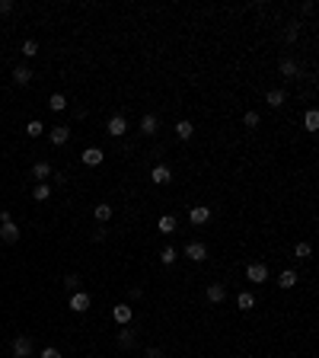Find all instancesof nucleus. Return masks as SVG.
I'll list each match as a JSON object with an SVG mask.
<instances>
[{"mask_svg":"<svg viewBox=\"0 0 319 358\" xmlns=\"http://www.w3.org/2000/svg\"><path fill=\"white\" fill-rule=\"evenodd\" d=\"M246 278L252 281V285H265L268 281V266L265 262H249L246 266Z\"/></svg>","mask_w":319,"mask_h":358,"instance_id":"f257e3e1","label":"nucleus"},{"mask_svg":"<svg viewBox=\"0 0 319 358\" xmlns=\"http://www.w3.org/2000/svg\"><path fill=\"white\" fill-rule=\"evenodd\" d=\"M185 256L192 262H205L208 259V246H205V243H198V240H188L185 243Z\"/></svg>","mask_w":319,"mask_h":358,"instance_id":"f03ea898","label":"nucleus"},{"mask_svg":"<svg viewBox=\"0 0 319 358\" xmlns=\"http://www.w3.org/2000/svg\"><path fill=\"white\" fill-rule=\"evenodd\" d=\"M90 304H93V298L86 291H73L71 294V310H73V314H86V310H90Z\"/></svg>","mask_w":319,"mask_h":358,"instance_id":"7ed1b4c3","label":"nucleus"},{"mask_svg":"<svg viewBox=\"0 0 319 358\" xmlns=\"http://www.w3.org/2000/svg\"><path fill=\"white\" fill-rule=\"evenodd\" d=\"M80 160H83L86 166H99L106 160V151H103V147H86V151L80 154Z\"/></svg>","mask_w":319,"mask_h":358,"instance_id":"20e7f679","label":"nucleus"},{"mask_svg":"<svg viewBox=\"0 0 319 358\" xmlns=\"http://www.w3.org/2000/svg\"><path fill=\"white\" fill-rule=\"evenodd\" d=\"M48 138H51V144H54V147L67 144V141H71V125H54L51 131H48Z\"/></svg>","mask_w":319,"mask_h":358,"instance_id":"39448f33","label":"nucleus"},{"mask_svg":"<svg viewBox=\"0 0 319 358\" xmlns=\"http://www.w3.org/2000/svg\"><path fill=\"white\" fill-rule=\"evenodd\" d=\"M13 355L16 358H29L32 355V339L29 336H16V339H13Z\"/></svg>","mask_w":319,"mask_h":358,"instance_id":"423d86ee","label":"nucleus"},{"mask_svg":"<svg viewBox=\"0 0 319 358\" xmlns=\"http://www.w3.org/2000/svg\"><path fill=\"white\" fill-rule=\"evenodd\" d=\"M188 221H192L195 227H198V224H208V221H211V208H208V205H195L192 211H188Z\"/></svg>","mask_w":319,"mask_h":358,"instance_id":"0eeeda50","label":"nucleus"},{"mask_svg":"<svg viewBox=\"0 0 319 358\" xmlns=\"http://www.w3.org/2000/svg\"><path fill=\"white\" fill-rule=\"evenodd\" d=\"M131 317H134V310L128 307V304H115V307H112V320L121 323V326H128V323H131Z\"/></svg>","mask_w":319,"mask_h":358,"instance_id":"6e6552de","label":"nucleus"},{"mask_svg":"<svg viewBox=\"0 0 319 358\" xmlns=\"http://www.w3.org/2000/svg\"><path fill=\"white\" fill-rule=\"evenodd\" d=\"M150 179L157 182V186H166V182H173V170H169L166 163H157V166L150 170Z\"/></svg>","mask_w":319,"mask_h":358,"instance_id":"1a4fd4ad","label":"nucleus"},{"mask_svg":"<svg viewBox=\"0 0 319 358\" xmlns=\"http://www.w3.org/2000/svg\"><path fill=\"white\" fill-rule=\"evenodd\" d=\"M106 131L112 134V138H121V134L128 131V121H125V116H112V119H108V125H106Z\"/></svg>","mask_w":319,"mask_h":358,"instance_id":"9d476101","label":"nucleus"},{"mask_svg":"<svg viewBox=\"0 0 319 358\" xmlns=\"http://www.w3.org/2000/svg\"><path fill=\"white\" fill-rule=\"evenodd\" d=\"M208 301L211 304H223V298H227V285L223 281H214V285H208Z\"/></svg>","mask_w":319,"mask_h":358,"instance_id":"9b49d317","label":"nucleus"},{"mask_svg":"<svg viewBox=\"0 0 319 358\" xmlns=\"http://www.w3.org/2000/svg\"><path fill=\"white\" fill-rule=\"evenodd\" d=\"M278 71H281V77L294 80L297 74H300V67H297V61H294V58H281V61H278Z\"/></svg>","mask_w":319,"mask_h":358,"instance_id":"f8f14e48","label":"nucleus"},{"mask_svg":"<svg viewBox=\"0 0 319 358\" xmlns=\"http://www.w3.org/2000/svg\"><path fill=\"white\" fill-rule=\"evenodd\" d=\"M115 342H118L121 349H134V346H138V329L125 326V329H121V333H118V339H115Z\"/></svg>","mask_w":319,"mask_h":358,"instance_id":"ddd939ff","label":"nucleus"},{"mask_svg":"<svg viewBox=\"0 0 319 358\" xmlns=\"http://www.w3.org/2000/svg\"><path fill=\"white\" fill-rule=\"evenodd\" d=\"M0 240H3V243H16V240H19V227L13 224V221L0 224Z\"/></svg>","mask_w":319,"mask_h":358,"instance_id":"4468645a","label":"nucleus"},{"mask_svg":"<svg viewBox=\"0 0 319 358\" xmlns=\"http://www.w3.org/2000/svg\"><path fill=\"white\" fill-rule=\"evenodd\" d=\"M157 128H160V119L153 116V112H147V116L141 119V131H144L147 138H150V134H157Z\"/></svg>","mask_w":319,"mask_h":358,"instance_id":"2eb2a0df","label":"nucleus"},{"mask_svg":"<svg viewBox=\"0 0 319 358\" xmlns=\"http://www.w3.org/2000/svg\"><path fill=\"white\" fill-rule=\"evenodd\" d=\"M192 134H195V125H192V121H188V119L176 121V138H179V141H188V138H192Z\"/></svg>","mask_w":319,"mask_h":358,"instance_id":"dca6fc26","label":"nucleus"},{"mask_svg":"<svg viewBox=\"0 0 319 358\" xmlns=\"http://www.w3.org/2000/svg\"><path fill=\"white\" fill-rule=\"evenodd\" d=\"M294 285H297V272H294V269H284V272L278 275V288L287 291V288H294Z\"/></svg>","mask_w":319,"mask_h":358,"instance_id":"f3484780","label":"nucleus"},{"mask_svg":"<svg viewBox=\"0 0 319 358\" xmlns=\"http://www.w3.org/2000/svg\"><path fill=\"white\" fill-rule=\"evenodd\" d=\"M32 176H35L38 182H45L51 176V163H45V160H38V163H32Z\"/></svg>","mask_w":319,"mask_h":358,"instance_id":"a211bd4d","label":"nucleus"},{"mask_svg":"<svg viewBox=\"0 0 319 358\" xmlns=\"http://www.w3.org/2000/svg\"><path fill=\"white\" fill-rule=\"evenodd\" d=\"M29 80H32V71H29V67H16V71H13V83H16V86H26Z\"/></svg>","mask_w":319,"mask_h":358,"instance_id":"6ab92c4d","label":"nucleus"},{"mask_svg":"<svg viewBox=\"0 0 319 358\" xmlns=\"http://www.w3.org/2000/svg\"><path fill=\"white\" fill-rule=\"evenodd\" d=\"M32 199H35V201H48L51 199V186H48V182H38V186L32 189Z\"/></svg>","mask_w":319,"mask_h":358,"instance_id":"aec40b11","label":"nucleus"},{"mask_svg":"<svg viewBox=\"0 0 319 358\" xmlns=\"http://www.w3.org/2000/svg\"><path fill=\"white\" fill-rule=\"evenodd\" d=\"M284 99H287V93H284V90H271L265 96V103L271 106V109H278V106H284Z\"/></svg>","mask_w":319,"mask_h":358,"instance_id":"412c9836","label":"nucleus"},{"mask_svg":"<svg viewBox=\"0 0 319 358\" xmlns=\"http://www.w3.org/2000/svg\"><path fill=\"white\" fill-rule=\"evenodd\" d=\"M157 227H160V234H176V218H173V214H163Z\"/></svg>","mask_w":319,"mask_h":358,"instance_id":"4be33fe9","label":"nucleus"},{"mask_svg":"<svg viewBox=\"0 0 319 358\" xmlns=\"http://www.w3.org/2000/svg\"><path fill=\"white\" fill-rule=\"evenodd\" d=\"M236 304H240V310H252L255 307V298L249 291H240V294H236Z\"/></svg>","mask_w":319,"mask_h":358,"instance_id":"5701e85b","label":"nucleus"},{"mask_svg":"<svg viewBox=\"0 0 319 358\" xmlns=\"http://www.w3.org/2000/svg\"><path fill=\"white\" fill-rule=\"evenodd\" d=\"M26 134H29V138H42V134H45V125L38 119H32L29 125H26Z\"/></svg>","mask_w":319,"mask_h":358,"instance_id":"b1692460","label":"nucleus"},{"mask_svg":"<svg viewBox=\"0 0 319 358\" xmlns=\"http://www.w3.org/2000/svg\"><path fill=\"white\" fill-rule=\"evenodd\" d=\"M176 259H179V253H176L173 246H163V249H160V262H163V266H173Z\"/></svg>","mask_w":319,"mask_h":358,"instance_id":"393cba45","label":"nucleus"},{"mask_svg":"<svg viewBox=\"0 0 319 358\" xmlns=\"http://www.w3.org/2000/svg\"><path fill=\"white\" fill-rule=\"evenodd\" d=\"M48 106H51L54 112H64L67 109V96H64V93H54V96L48 99Z\"/></svg>","mask_w":319,"mask_h":358,"instance_id":"a878e982","label":"nucleus"},{"mask_svg":"<svg viewBox=\"0 0 319 358\" xmlns=\"http://www.w3.org/2000/svg\"><path fill=\"white\" fill-rule=\"evenodd\" d=\"M96 221H99V224L112 221V205H106V201H103V205H96Z\"/></svg>","mask_w":319,"mask_h":358,"instance_id":"bb28decb","label":"nucleus"},{"mask_svg":"<svg viewBox=\"0 0 319 358\" xmlns=\"http://www.w3.org/2000/svg\"><path fill=\"white\" fill-rule=\"evenodd\" d=\"M303 125H307V131L313 134L316 128H319V112H316V109H310V112H307V119H303Z\"/></svg>","mask_w":319,"mask_h":358,"instance_id":"cd10ccee","label":"nucleus"},{"mask_svg":"<svg viewBox=\"0 0 319 358\" xmlns=\"http://www.w3.org/2000/svg\"><path fill=\"white\" fill-rule=\"evenodd\" d=\"M64 288H67V294H73V291H80V275H64Z\"/></svg>","mask_w":319,"mask_h":358,"instance_id":"c85d7f7f","label":"nucleus"},{"mask_svg":"<svg viewBox=\"0 0 319 358\" xmlns=\"http://www.w3.org/2000/svg\"><path fill=\"white\" fill-rule=\"evenodd\" d=\"M310 253H313V246H310V243H297V246H294V256H297V259H310Z\"/></svg>","mask_w":319,"mask_h":358,"instance_id":"c756f323","label":"nucleus"},{"mask_svg":"<svg viewBox=\"0 0 319 358\" xmlns=\"http://www.w3.org/2000/svg\"><path fill=\"white\" fill-rule=\"evenodd\" d=\"M23 55H26V58H35V55H38V42H35V39L23 42Z\"/></svg>","mask_w":319,"mask_h":358,"instance_id":"7c9ffc66","label":"nucleus"},{"mask_svg":"<svg viewBox=\"0 0 319 358\" xmlns=\"http://www.w3.org/2000/svg\"><path fill=\"white\" fill-rule=\"evenodd\" d=\"M259 121H262V116H259V112H252V109H249L246 116H243V125H246V128H255Z\"/></svg>","mask_w":319,"mask_h":358,"instance_id":"2f4dec72","label":"nucleus"},{"mask_svg":"<svg viewBox=\"0 0 319 358\" xmlns=\"http://www.w3.org/2000/svg\"><path fill=\"white\" fill-rule=\"evenodd\" d=\"M284 39H287V42H290V45H294V42H297V39H300V29H297V26H294V23H290V26H287V29H284Z\"/></svg>","mask_w":319,"mask_h":358,"instance_id":"473e14b6","label":"nucleus"},{"mask_svg":"<svg viewBox=\"0 0 319 358\" xmlns=\"http://www.w3.org/2000/svg\"><path fill=\"white\" fill-rule=\"evenodd\" d=\"M6 13H13V0H0V16H6Z\"/></svg>","mask_w":319,"mask_h":358,"instance_id":"72a5a7b5","label":"nucleus"},{"mask_svg":"<svg viewBox=\"0 0 319 358\" xmlns=\"http://www.w3.org/2000/svg\"><path fill=\"white\" fill-rule=\"evenodd\" d=\"M147 358H163V349H157V346H150V349H147Z\"/></svg>","mask_w":319,"mask_h":358,"instance_id":"f704fd0d","label":"nucleus"},{"mask_svg":"<svg viewBox=\"0 0 319 358\" xmlns=\"http://www.w3.org/2000/svg\"><path fill=\"white\" fill-rule=\"evenodd\" d=\"M90 240H93V243H103V240H106V231H93Z\"/></svg>","mask_w":319,"mask_h":358,"instance_id":"c9c22d12","label":"nucleus"},{"mask_svg":"<svg viewBox=\"0 0 319 358\" xmlns=\"http://www.w3.org/2000/svg\"><path fill=\"white\" fill-rule=\"evenodd\" d=\"M42 358H61V352H58V349H45Z\"/></svg>","mask_w":319,"mask_h":358,"instance_id":"e433bc0d","label":"nucleus"}]
</instances>
